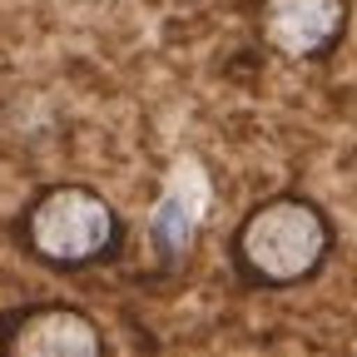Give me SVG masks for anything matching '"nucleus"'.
<instances>
[{
	"instance_id": "obj_3",
	"label": "nucleus",
	"mask_w": 357,
	"mask_h": 357,
	"mask_svg": "<svg viewBox=\"0 0 357 357\" xmlns=\"http://www.w3.org/2000/svg\"><path fill=\"white\" fill-rule=\"evenodd\" d=\"M258 40L288 65L333 60L352 25V0H258Z\"/></svg>"
},
{
	"instance_id": "obj_4",
	"label": "nucleus",
	"mask_w": 357,
	"mask_h": 357,
	"mask_svg": "<svg viewBox=\"0 0 357 357\" xmlns=\"http://www.w3.org/2000/svg\"><path fill=\"white\" fill-rule=\"evenodd\" d=\"M0 352L6 357H100L105 328L79 303L40 298L0 312Z\"/></svg>"
},
{
	"instance_id": "obj_2",
	"label": "nucleus",
	"mask_w": 357,
	"mask_h": 357,
	"mask_svg": "<svg viewBox=\"0 0 357 357\" xmlns=\"http://www.w3.org/2000/svg\"><path fill=\"white\" fill-rule=\"evenodd\" d=\"M124 243V223L95 184H45L20 213V248L45 268H95Z\"/></svg>"
},
{
	"instance_id": "obj_1",
	"label": "nucleus",
	"mask_w": 357,
	"mask_h": 357,
	"mask_svg": "<svg viewBox=\"0 0 357 357\" xmlns=\"http://www.w3.org/2000/svg\"><path fill=\"white\" fill-rule=\"evenodd\" d=\"M333 243H337V229L318 199L273 194V199H258L238 218V229L229 238V258L248 288L288 293L323 273L333 258Z\"/></svg>"
}]
</instances>
